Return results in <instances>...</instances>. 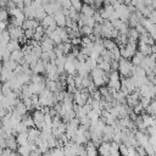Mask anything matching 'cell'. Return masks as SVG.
<instances>
[{"mask_svg": "<svg viewBox=\"0 0 156 156\" xmlns=\"http://www.w3.org/2000/svg\"><path fill=\"white\" fill-rule=\"evenodd\" d=\"M95 7L93 6V5H89V4H83V7H82V10H80V13H83V15H85V16H94L95 15Z\"/></svg>", "mask_w": 156, "mask_h": 156, "instance_id": "9a60e30c", "label": "cell"}, {"mask_svg": "<svg viewBox=\"0 0 156 156\" xmlns=\"http://www.w3.org/2000/svg\"><path fill=\"white\" fill-rule=\"evenodd\" d=\"M17 66H18V62H16V61H13L11 58L7 60V61H2V67H5L9 71H15Z\"/></svg>", "mask_w": 156, "mask_h": 156, "instance_id": "d4e9b609", "label": "cell"}, {"mask_svg": "<svg viewBox=\"0 0 156 156\" xmlns=\"http://www.w3.org/2000/svg\"><path fill=\"white\" fill-rule=\"evenodd\" d=\"M40 134H41V130L37 127H33V128H29L28 129V138H29V141H37L39 138H40Z\"/></svg>", "mask_w": 156, "mask_h": 156, "instance_id": "7c38bea8", "label": "cell"}, {"mask_svg": "<svg viewBox=\"0 0 156 156\" xmlns=\"http://www.w3.org/2000/svg\"><path fill=\"white\" fill-rule=\"evenodd\" d=\"M38 60H39V57H38V56H35L33 52H30V54H28V55H26V56H24V61H26L27 63H29V65L35 63Z\"/></svg>", "mask_w": 156, "mask_h": 156, "instance_id": "f546056e", "label": "cell"}, {"mask_svg": "<svg viewBox=\"0 0 156 156\" xmlns=\"http://www.w3.org/2000/svg\"><path fill=\"white\" fill-rule=\"evenodd\" d=\"M136 151H138V154H139L140 156H147V155H146V150H145L144 146H140V145H139V146L136 147Z\"/></svg>", "mask_w": 156, "mask_h": 156, "instance_id": "bcb514c9", "label": "cell"}, {"mask_svg": "<svg viewBox=\"0 0 156 156\" xmlns=\"http://www.w3.org/2000/svg\"><path fill=\"white\" fill-rule=\"evenodd\" d=\"M30 83H34V84H43V83H45V79H44V77L41 76V74H39V73H33L32 74V82Z\"/></svg>", "mask_w": 156, "mask_h": 156, "instance_id": "f1b7e54d", "label": "cell"}, {"mask_svg": "<svg viewBox=\"0 0 156 156\" xmlns=\"http://www.w3.org/2000/svg\"><path fill=\"white\" fill-rule=\"evenodd\" d=\"M93 32H94V27H90V26H83V27L80 28V33H82L83 35H87V37L91 35Z\"/></svg>", "mask_w": 156, "mask_h": 156, "instance_id": "4dcf8cb0", "label": "cell"}, {"mask_svg": "<svg viewBox=\"0 0 156 156\" xmlns=\"http://www.w3.org/2000/svg\"><path fill=\"white\" fill-rule=\"evenodd\" d=\"M71 43L73 46H78V45H82V38L80 37H77V38H72L71 39Z\"/></svg>", "mask_w": 156, "mask_h": 156, "instance_id": "7bdbcfd3", "label": "cell"}, {"mask_svg": "<svg viewBox=\"0 0 156 156\" xmlns=\"http://www.w3.org/2000/svg\"><path fill=\"white\" fill-rule=\"evenodd\" d=\"M13 110H15L16 112H18L21 116H24V115H27V113H28V108H27V106L24 105V102H23L22 100H20V101H18V104L13 107Z\"/></svg>", "mask_w": 156, "mask_h": 156, "instance_id": "44dd1931", "label": "cell"}, {"mask_svg": "<svg viewBox=\"0 0 156 156\" xmlns=\"http://www.w3.org/2000/svg\"><path fill=\"white\" fill-rule=\"evenodd\" d=\"M9 17H10L9 10H6L5 7H2V10H1V12H0V21H7Z\"/></svg>", "mask_w": 156, "mask_h": 156, "instance_id": "d590c367", "label": "cell"}, {"mask_svg": "<svg viewBox=\"0 0 156 156\" xmlns=\"http://www.w3.org/2000/svg\"><path fill=\"white\" fill-rule=\"evenodd\" d=\"M10 35H11V39H15V40H20L22 37H24V29L22 27H17V26H13V24H9V28H7Z\"/></svg>", "mask_w": 156, "mask_h": 156, "instance_id": "277c9868", "label": "cell"}, {"mask_svg": "<svg viewBox=\"0 0 156 156\" xmlns=\"http://www.w3.org/2000/svg\"><path fill=\"white\" fill-rule=\"evenodd\" d=\"M16 139H17L18 146H20V145H27V144L29 143L28 132H24V133H18V134L16 135Z\"/></svg>", "mask_w": 156, "mask_h": 156, "instance_id": "d6986e66", "label": "cell"}, {"mask_svg": "<svg viewBox=\"0 0 156 156\" xmlns=\"http://www.w3.org/2000/svg\"><path fill=\"white\" fill-rule=\"evenodd\" d=\"M144 110H145V108H144V106H143L140 102H139V104H136V105L133 107V111H134V113H136V115H141Z\"/></svg>", "mask_w": 156, "mask_h": 156, "instance_id": "ab89813d", "label": "cell"}, {"mask_svg": "<svg viewBox=\"0 0 156 156\" xmlns=\"http://www.w3.org/2000/svg\"><path fill=\"white\" fill-rule=\"evenodd\" d=\"M44 9H45V11H46L48 15L54 16L56 12H58V11L62 9V6H61L60 2L54 1V2H48V4H45V5H44Z\"/></svg>", "mask_w": 156, "mask_h": 156, "instance_id": "5b68a950", "label": "cell"}, {"mask_svg": "<svg viewBox=\"0 0 156 156\" xmlns=\"http://www.w3.org/2000/svg\"><path fill=\"white\" fill-rule=\"evenodd\" d=\"M23 58H24V54H23L22 49H18V50H15V51L11 52V60H13V61L21 63V61H22Z\"/></svg>", "mask_w": 156, "mask_h": 156, "instance_id": "7402d4cb", "label": "cell"}, {"mask_svg": "<svg viewBox=\"0 0 156 156\" xmlns=\"http://www.w3.org/2000/svg\"><path fill=\"white\" fill-rule=\"evenodd\" d=\"M135 28H136V30H138V32H139L140 34H141V33H145V32H146V29H145V27H144V26H143L141 23H138Z\"/></svg>", "mask_w": 156, "mask_h": 156, "instance_id": "7dc6e473", "label": "cell"}, {"mask_svg": "<svg viewBox=\"0 0 156 156\" xmlns=\"http://www.w3.org/2000/svg\"><path fill=\"white\" fill-rule=\"evenodd\" d=\"M138 50H139L140 52H143L145 56H150V55L152 54V51H151V45H149V44H146V43H143V41H139V44H138Z\"/></svg>", "mask_w": 156, "mask_h": 156, "instance_id": "5bb4252c", "label": "cell"}, {"mask_svg": "<svg viewBox=\"0 0 156 156\" xmlns=\"http://www.w3.org/2000/svg\"><path fill=\"white\" fill-rule=\"evenodd\" d=\"M119 152H121L122 156H127V154H128V145L124 144V143H121L119 144Z\"/></svg>", "mask_w": 156, "mask_h": 156, "instance_id": "f35d334b", "label": "cell"}, {"mask_svg": "<svg viewBox=\"0 0 156 156\" xmlns=\"http://www.w3.org/2000/svg\"><path fill=\"white\" fill-rule=\"evenodd\" d=\"M98 151L100 156H108L111 152V141H102L98 146Z\"/></svg>", "mask_w": 156, "mask_h": 156, "instance_id": "9c48e42d", "label": "cell"}, {"mask_svg": "<svg viewBox=\"0 0 156 156\" xmlns=\"http://www.w3.org/2000/svg\"><path fill=\"white\" fill-rule=\"evenodd\" d=\"M115 2V0H104V4L105 5H112Z\"/></svg>", "mask_w": 156, "mask_h": 156, "instance_id": "f5cc1de1", "label": "cell"}, {"mask_svg": "<svg viewBox=\"0 0 156 156\" xmlns=\"http://www.w3.org/2000/svg\"><path fill=\"white\" fill-rule=\"evenodd\" d=\"M22 101H23V102H24V105L27 106L28 111H32V110H34V107H33V101H32V98H23V99H22Z\"/></svg>", "mask_w": 156, "mask_h": 156, "instance_id": "836d02e7", "label": "cell"}, {"mask_svg": "<svg viewBox=\"0 0 156 156\" xmlns=\"http://www.w3.org/2000/svg\"><path fill=\"white\" fill-rule=\"evenodd\" d=\"M56 1H57V2H60V4H62V2L65 1V0H56Z\"/></svg>", "mask_w": 156, "mask_h": 156, "instance_id": "9f6ffc18", "label": "cell"}, {"mask_svg": "<svg viewBox=\"0 0 156 156\" xmlns=\"http://www.w3.org/2000/svg\"><path fill=\"white\" fill-rule=\"evenodd\" d=\"M79 122H80L82 126H87V127H90V124H91V119L88 117V115L80 117V118H79Z\"/></svg>", "mask_w": 156, "mask_h": 156, "instance_id": "8d00e7d4", "label": "cell"}, {"mask_svg": "<svg viewBox=\"0 0 156 156\" xmlns=\"http://www.w3.org/2000/svg\"><path fill=\"white\" fill-rule=\"evenodd\" d=\"M133 67H134V65L128 58H123L122 57L119 60L118 71H119V73H121L122 77H132L133 76Z\"/></svg>", "mask_w": 156, "mask_h": 156, "instance_id": "7a4b0ae2", "label": "cell"}, {"mask_svg": "<svg viewBox=\"0 0 156 156\" xmlns=\"http://www.w3.org/2000/svg\"><path fill=\"white\" fill-rule=\"evenodd\" d=\"M149 18L151 20V22H152V23H155V24H156V10H154V11L150 13Z\"/></svg>", "mask_w": 156, "mask_h": 156, "instance_id": "681fc988", "label": "cell"}, {"mask_svg": "<svg viewBox=\"0 0 156 156\" xmlns=\"http://www.w3.org/2000/svg\"><path fill=\"white\" fill-rule=\"evenodd\" d=\"M105 76H106V72L104 69H101L100 67H96V68L91 69V72H90V77H91L93 82L95 83V85L98 88H100L102 85H106V83H105Z\"/></svg>", "mask_w": 156, "mask_h": 156, "instance_id": "6da1fadb", "label": "cell"}, {"mask_svg": "<svg viewBox=\"0 0 156 156\" xmlns=\"http://www.w3.org/2000/svg\"><path fill=\"white\" fill-rule=\"evenodd\" d=\"M145 57H146V56H145L143 52H140V51L138 50V51L135 52V55L132 57V63H133L134 66H140Z\"/></svg>", "mask_w": 156, "mask_h": 156, "instance_id": "ac0fdd59", "label": "cell"}, {"mask_svg": "<svg viewBox=\"0 0 156 156\" xmlns=\"http://www.w3.org/2000/svg\"><path fill=\"white\" fill-rule=\"evenodd\" d=\"M139 37H140V33L136 30V28H129V32H128V39H129V41L138 43Z\"/></svg>", "mask_w": 156, "mask_h": 156, "instance_id": "603a6c76", "label": "cell"}, {"mask_svg": "<svg viewBox=\"0 0 156 156\" xmlns=\"http://www.w3.org/2000/svg\"><path fill=\"white\" fill-rule=\"evenodd\" d=\"M33 118H34V122H35V126H38L39 123L44 122V118H45V113L41 111V110H34V112L32 113Z\"/></svg>", "mask_w": 156, "mask_h": 156, "instance_id": "e0dca14e", "label": "cell"}, {"mask_svg": "<svg viewBox=\"0 0 156 156\" xmlns=\"http://www.w3.org/2000/svg\"><path fill=\"white\" fill-rule=\"evenodd\" d=\"M136 43L135 41H128V44L121 49V56L123 58H132L136 52Z\"/></svg>", "mask_w": 156, "mask_h": 156, "instance_id": "3957f363", "label": "cell"}, {"mask_svg": "<svg viewBox=\"0 0 156 156\" xmlns=\"http://www.w3.org/2000/svg\"><path fill=\"white\" fill-rule=\"evenodd\" d=\"M108 156H122L121 152H115V154H110Z\"/></svg>", "mask_w": 156, "mask_h": 156, "instance_id": "db71d44e", "label": "cell"}, {"mask_svg": "<svg viewBox=\"0 0 156 156\" xmlns=\"http://www.w3.org/2000/svg\"><path fill=\"white\" fill-rule=\"evenodd\" d=\"M34 32H35V29H24V37L27 39H33L34 38Z\"/></svg>", "mask_w": 156, "mask_h": 156, "instance_id": "b9f144b4", "label": "cell"}, {"mask_svg": "<svg viewBox=\"0 0 156 156\" xmlns=\"http://www.w3.org/2000/svg\"><path fill=\"white\" fill-rule=\"evenodd\" d=\"M6 26H7V21H1V23H0V28H1V30H6V29H5Z\"/></svg>", "mask_w": 156, "mask_h": 156, "instance_id": "f907efd6", "label": "cell"}, {"mask_svg": "<svg viewBox=\"0 0 156 156\" xmlns=\"http://www.w3.org/2000/svg\"><path fill=\"white\" fill-rule=\"evenodd\" d=\"M80 15L82 13H79V11L76 10V9H73V7H71L69 11H68V17L72 18L73 21H76V22H78V20L80 18Z\"/></svg>", "mask_w": 156, "mask_h": 156, "instance_id": "4316f807", "label": "cell"}, {"mask_svg": "<svg viewBox=\"0 0 156 156\" xmlns=\"http://www.w3.org/2000/svg\"><path fill=\"white\" fill-rule=\"evenodd\" d=\"M22 122L28 127V128H33V127H35V122H34V118H33V116H30V115H24L23 117H22Z\"/></svg>", "mask_w": 156, "mask_h": 156, "instance_id": "cb8c5ba5", "label": "cell"}, {"mask_svg": "<svg viewBox=\"0 0 156 156\" xmlns=\"http://www.w3.org/2000/svg\"><path fill=\"white\" fill-rule=\"evenodd\" d=\"M93 41H91V39H90V37H87V35H84L83 38H82V46H85V45H89V44H91Z\"/></svg>", "mask_w": 156, "mask_h": 156, "instance_id": "ee69618b", "label": "cell"}, {"mask_svg": "<svg viewBox=\"0 0 156 156\" xmlns=\"http://www.w3.org/2000/svg\"><path fill=\"white\" fill-rule=\"evenodd\" d=\"M102 44H104L105 49L106 50H110V51H112L115 48L118 46L117 43H116V40L111 39V38H102Z\"/></svg>", "mask_w": 156, "mask_h": 156, "instance_id": "2e32d148", "label": "cell"}, {"mask_svg": "<svg viewBox=\"0 0 156 156\" xmlns=\"http://www.w3.org/2000/svg\"><path fill=\"white\" fill-rule=\"evenodd\" d=\"M7 147L9 149H11L12 151H17V149H18V143H17V139H16V135H13V134H10L9 136H7Z\"/></svg>", "mask_w": 156, "mask_h": 156, "instance_id": "4fadbf2b", "label": "cell"}, {"mask_svg": "<svg viewBox=\"0 0 156 156\" xmlns=\"http://www.w3.org/2000/svg\"><path fill=\"white\" fill-rule=\"evenodd\" d=\"M122 1H123V2H124V4H126V5H129V4H130V1H132V0H122Z\"/></svg>", "mask_w": 156, "mask_h": 156, "instance_id": "11a10c76", "label": "cell"}, {"mask_svg": "<svg viewBox=\"0 0 156 156\" xmlns=\"http://www.w3.org/2000/svg\"><path fill=\"white\" fill-rule=\"evenodd\" d=\"M44 37H45V28L40 24V26H38V27L35 28L34 38H33V39H35V40H38V41H41Z\"/></svg>", "mask_w": 156, "mask_h": 156, "instance_id": "ffe728a7", "label": "cell"}, {"mask_svg": "<svg viewBox=\"0 0 156 156\" xmlns=\"http://www.w3.org/2000/svg\"><path fill=\"white\" fill-rule=\"evenodd\" d=\"M154 74L156 76V66H155V68H154Z\"/></svg>", "mask_w": 156, "mask_h": 156, "instance_id": "6f0895ef", "label": "cell"}, {"mask_svg": "<svg viewBox=\"0 0 156 156\" xmlns=\"http://www.w3.org/2000/svg\"><path fill=\"white\" fill-rule=\"evenodd\" d=\"M40 46H41V49H43V51H46V52H50V51H52L54 49H55V46H56V44L52 41V39H50L48 35H45L44 38H43V40L40 41Z\"/></svg>", "mask_w": 156, "mask_h": 156, "instance_id": "8992f818", "label": "cell"}, {"mask_svg": "<svg viewBox=\"0 0 156 156\" xmlns=\"http://www.w3.org/2000/svg\"><path fill=\"white\" fill-rule=\"evenodd\" d=\"M71 2H72V7L73 9L78 10V11L82 10V7H83V0H71Z\"/></svg>", "mask_w": 156, "mask_h": 156, "instance_id": "e575fe53", "label": "cell"}, {"mask_svg": "<svg viewBox=\"0 0 156 156\" xmlns=\"http://www.w3.org/2000/svg\"><path fill=\"white\" fill-rule=\"evenodd\" d=\"M89 56L88 55H85V54H83L82 51L79 52V55L77 56V60L79 61V62H87V58H88Z\"/></svg>", "mask_w": 156, "mask_h": 156, "instance_id": "f6af8a7d", "label": "cell"}, {"mask_svg": "<svg viewBox=\"0 0 156 156\" xmlns=\"http://www.w3.org/2000/svg\"><path fill=\"white\" fill-rule=\"evenodd\" d=\"M151 101H152L151 98H145V96H141V98H140V104L144 106V108H146V107L151 104Z\"/></svg>", "mask_w": 156, "mask_h": 156, "instance_id": "74e56055", "label": "cell"}, {"mask_svg": "<svg viewBox=\"0 0 156 156\" xmlns=\"http://www.w3.org/2000/svg\"><path fill=\"white\" fill-rule=\"evenodd\" d=\"M118 67H119V61L113 60V61L111 62V68H112V69H118Z\"/></svg>", "mask_w": 156, "mask_h": 156, "instance_id": "c3c4849f", "label": "cell"}, {"mask_svg": "<svg viewBox=\"0 0 156 156\" xmlns=\"http://www.w3.org/2000/svg\"><path fill=\"white\" fill-rule=\"evenodd\" d=\"M46 63H48V62H45L44 60L39 58L35 63L30 65V68H32L33 73H39V74H41V73H44V72L46 71Z\"/></svg>", "mask_w": 156, "mask_h": 156, "instance_id": "52a82bcc", "label": "cell"}, {"mask_svg": "<svg viewBox=\"0 0 156 156\" xmlns=\"http://www.w3.org/2000/svg\"><path fill=\"white\" fill-rule=\"evenodd\" d=\"M144 147H145V150H146V155H147V156H154V155L156 154V147H155L154 145H151L150 143L146 144Z\"/></svg>", "mask_w": 156, "mask_h": 156, "instance_id": "1f68e13d", "label": "cell"}, {"mask_svg": "<svg viewBox=\"0 0 156 156\" xmlns=\"http://www.w3.org/2000/svg\"><path fill=\"white\" fill-rule=\"evenodd\" d=\"M87 65L90 67V69H94V68L98 67V60L94 58V57H91V56H89L87 58Z\"/></svg>", "mask_w": 156, "mask_h": 156, "instance_id": "d6a6232c", "label": "cell"}, {"mask_svg": "<svg viewBox=\"0 0 156 156\" xmlns=\"http://www.w3.org/2000/svg\"><path fill=\"white\" fill-rule=\"evenodd\" d=\"M38 26H40L39 22H38V20H35V18H26L23 21L22 28L23 29H35Z\"/></svg>", "mask_w": 156, "mask_h": 156, "instance_id": "8fae6325", "label": "cell"}, {"mask_svg": "<svg viewBox=\"0 0 156 156\" xmlns=\"http://www.w3.org/2000/svg\"><path fill=\"white\" fill-rule=\"evenodd\" d=\"M54 17H55V21H56V23H57V27H66L67 16L63 13L62 9H61L58 12H56V13L54 15Z\"/></svg>", "mask_w": 156, "mask_h": 156, "instance_id": "30bf717a", "label": "cell"}, {"mask_svg": "<svg viewBox=\"0 0 156 156\" xmlns=\"http://www.w3.org/2000/svg\"><path fill=\"white\" fill-rule=\"evenodd\" d=\"M45 16H48V13H46V11H45L44 6H39V7L37 9V12H35V20L41 21Z\"/></svg>", "mask_w": 156, "mask_h": 156, "instance_id": "83f0119b", "label": "cell"}, {"mask_svg": "<svg viewBox=\"0 0 156 156\" xmlns=\"http://www.w3.org/2000/svg\"><path fill=\"white\" fill-rule=\"evenodd\" d=\"M33 1H34V0H24V6H29V5H32Z\"/></svg>", "mask_w": 156, "mask_h": 156, "instance_id": "816d5d0a", "label": "cell"}, {"mask_svg": "<svg viewBox=\"0 0 156 156\" xmlns=\"http://www.w3.org/2000/svg\"><path fill=\"white\" fill-rule=\"evenodd\" d=\"M93 17H94V20L96 21V23H104V22H105V20H104V17L101 16V13H100V11H98V12H95V15H94Z\"/></svg>", "mask_w": 156, "mask_h": 156, "instance_id": "60d3db41", "label": "cell"}, {"mask_svg": "<svg viewBox=\"0 0 156 156\" xmlns=\"http://www.w3.org/2000/svg\"><path fill=\"white\" fill-rule=\"evenodd\" d=\"M140 98H141V96H140V94H139L138 90L130 93V94L127 96V105L130 106V107H134L136 104L140 102Z\"/></svg>", "mask_w": 156, "mask_h": 156, "instance_id": "ba28073f", "label": "cell"}, {"mask_svg": "<svg viewBox=\"0 0 156 156\" xmlns=\"http://www.w3.org/2000/svg\"><path fill=\"white\" fill-rule=\"evenodd\" d=\"M7 49L12 52V51H15V50H18V49H22L21 48V43L18 41V40H15V39H11L10 40V43L7 44Z\"/></svg>", "mask_w": 156, "mask_h": 156, "instance_id": "484cf974", "label": "cell"}]
</instances>
